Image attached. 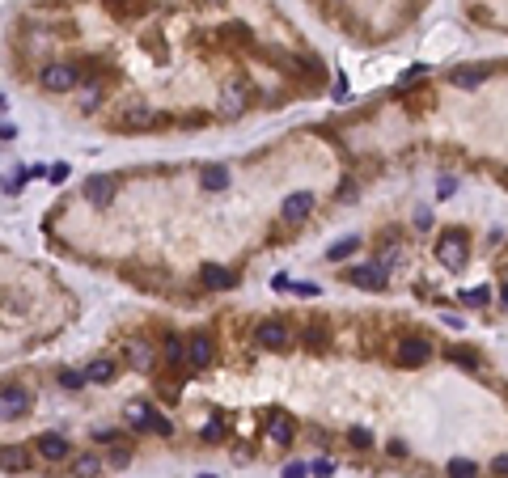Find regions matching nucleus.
I'll return each instance as SVG.
<instances>
[{"label": "nucleus", "instance_id": "f257e3e1", "mask_svg": "<svg viewBox=\"0 0 508 478\" xmlns=\"http://www.w3.org/2000/svg\"><path fill=\"white\" fill-rule=\"evenodd\" d=\"M466 259H470V246H466V237L457 233V229H449L445 237H437V263L445 271H462Z\"/></svg>", "mask_w": 508, "mask_h": 478}, {"label": "nucleus", "instance_id": "f03ea898", "mask_svg": "<svg viewBox=\"0 0 508 478\" xmlns=\"http://www.w3.org/2000/svg\"><path fill=\"white\" fill-rule=\"evenodd\" d=\"M119 128H123V132H149V128H161V110H153V106H144V102H132V106H123V110H119Z\"/></svg>", "mask_w": 508, "mask_h": 478}, {"label": "nucleus", "instance_id": "7ed1b4c3", "mask_svg": "<svg viewBox=\"0 0 508 478\" xmlns=\"http://www.w3.org/2000/svg\"><path fill=\"white\" fill-rule=\"evenodd\" d=\"M343 280L356 284V288H365V292H381L385 284H390V271H385L381 263H356L343 271Z\"/></svg>", "mask_w": 508, "mask_h": 478}, {"label": "nucleus", "instance_id": "20e7f679", "mask_svg": "<svg viewBox=\"0 0 508 478\" xmlns=\"http://www.w3.org/2000/svg\"><path fill=\"white\" fill-rule=\"evenodd\" d=\"M246 106H250V85L241 81V77L225 81V85H221V115H225V119H237Z\"/></svg>", "mask_w": 508, "mask_h": 478}, {"label": "nucleus", "instance_id": "39448f33", "mask_svg": "<svg viewBox=\"0 0 508 478\" xmlns=\"http://www.w3.org/2000/svg\"><path fill=\"white\" fill-rule=\"evenodd\" d=\"M114 195H119V187H114V178H106V174H89L85 187H81V199L93 204V208H110Z\"/></svg>", "mask_w": 508, "mask_h": 478}, {"label": "nucleus", "instance_id": "423d86ee", "mask_svg": "<svg viewBox=\"0 0 508 478\" xmlns=\"http://www.w3.org/2000/svg\"><path fill=\"white\" fill-rule=\"evenodd\" d=\"M38 85L51 89V93H68V89H77V68L72 64H47L38 72Z\"/></svg>", "mask_w": 508, "mask_h": 478}, {"label": "nucleus", "instance_id": "0eeeda50", "mask_svg": "<svg viewBox=\"0 0 508 478\" xmlns=\"http://www.w3.org/2000/svg\"><path fill=\"white\" fill-rule=\"evenodd\" d=\"M432 356V347H428V339H398V347H394V360L402 364V368H420L424 360Z\"/></svg>", "mask_w": 508, "mask_h": 478}, {"label": "nucleus", "instance_id": "6e6552de", "mask_svg": "<svg viewBox=\"0 0 508 478\" xmlns=\"http://www.w3.org/2000/svg\"><path fill=\"white\" fill-rule=\"evenodd\" d=\"M254 339H258L263 347L280 351V347H288L293 331H288V322H280V318H267V322H258V326H254Z\"/></svg>", "mask_w": 508, "mask_h": 478}, {"label": "nucleus", "instance_id": "1a4fd4ad", "mask_svg": "<svg viewBox=\"0 0 508 478\" xmlns=\"http://www.w3.org/2000/svg\"><path fill=\"white\" fill-rule=\"evenodd\" d=\"M313 204H318V199H313L309 191H293L284 199V208H280V216H284V224H301L309 212H313Z\"/></svg>", "mask_w": 508, "mask_h": 478}, {"label": "nucleus", "instance_id": "9d476101", "mask_svg": "<svg viewBox=\"0 0 508 478\" xmlns=\"http://www.w3.org/2000/svg\"><path fill=\"white\" fill-rule=\"evenodd\" d=\"M212 360H216L212 335H191V339H186V364H191V368H208Z\"/></svg>", "mask_w": 508, "mask_h": 478}, {"label": "nucleus", "instance_id": "9b49d317", "mask_svg": "<svg viewBox=\"0 0 508 478\" xmlns=\"http://www.w3.org/2000/svg\"><path fill=\"white\" fill-rule=\"evenodd\" d=\"M30 411V394L21 385H5V394H0V415L5 419H21Z\"/></svg>", "mask_w": 508, "mask_h": 478}, {"label": "nucleus", "instance_id": "f8f14e48", "mask_svg": "<svg viewBox=\"0 0 508 478\" xmlns=\"http://www.w3.org/2000/svg\"><path fill=\"white\" fill-rule=\"evenodd\" d=\"M293 432H297V423L288 419L284 411H276V415L267 419V440H271V444H288V440H293Z\"/></svg>", "mask_w": 508, "mask_h": 478}, {"label": "nucleus", "instance_id": "ddd939ff", "mask_svg": "<svg viewBox=\"0 0 508 478\" xmlns=\"http://www.w3.org/2000/svg\"><path fill=\"white\" fill-rule=\"evenodd\" d=\"M199 280H204V288H233L237 275H233L229 267H221V263H208V267L199 271Z\"/></svg>", "mask_w": 508, "mask_h": 478}, {"label": "nucleus", "instance_id": "4468645a", "mask_svg": "<svg viewBox=\"0 0 508 478\" xmlns=\"http://www.w3.org/2000/svg\"><path fill=\"white\" fill-rule=\"evenodd\" d=\"M199 187L204 191H225L229 187V169L225 165H204L199 169Z\"/></svg>", "mask_w": 508, "mask_h": 478}, {"label": "nucleus", "instance_id": "2eb2a0df", "mask_svg": "<svg viewBox=\"0 0 508 478\" xmlns=\"http://www.w3.org/2000/svg\"><path fill=\"white\" fill-rule=\"evenodd\" d=\"M38 453L47 462H60V457H68V440L56 436V432H47V436H38Z\"/></svg>", "mask_w": 508, "mask_h": 478}, {"label": "nucleus", "instance_id": "dca6fc26", "mask_svg": "<svg viewBox=\"0 0 508 478\" xmlns=\"http://www.w3.org/2000/svg\"><path fill=\"white\" fill-rule=\"evenodd\" d=\"M449 81H453L457 89H474V85L487 81V68H453V72H449Z\"/></svg>", "mask_w": 508, "mask_h": 478}, {"label": "nucleus", "instance_id": "f3484780", "mask_svg": "<svg viewBox=\"0 0 508 478\" xmlns=\"http://www.w3.org/2000/svg\"><path fill=\"white\" fill-rule=\"evenodd\" d=\"M114 372H119V368H114V360H89V364H85V377H89L93 385L114 381Z\"/></svg>", "mask_w": 508, "mask_h": 478}, {"label": "nucleus", "instance_id": "a211bd4d", "mask_svg": "<svg viewBox=\"0 0 508 478\" xmlns=\"http://www.w3.org/2000/svg\"><path fill=\"white\" fill-rule=\"evenodd\" d=\"M356 246H360V237H356V233H352V237H339V241H335V246L326 250V259H330V263H343V259L352 254Z\"/></svg>", "mask_w": 508, "mask_h": 478}, {"label": "nucleus", "instance_id": "6ab92c4d", "mask_svg": "<svg viewBox=\"0 0 508 478\" xmlns=\"http://www.w3.org/2000/svg\"><path fill=\"white\" fill-rule=\"evenodd\" d=\"M165 364H174V368H178V364H186V343H182V339H174V335L165 339Z\"/></svg>", "mask_w": 508, "mask_h": 478}, {"label": "nucleus", "instance_id": "aec40b11", "mask_svg": "<svg viewBox=\"0 0 508 478\" xmlns=\"http://www.w3.org/2000/svg\"><path fill=\"white\" fill-rule=\"evenodd\" d=\"M449 478H479V466L470 457H453L449 462Z\"/></svg>", "mask_w": 508, "mask_h": 478}, {"label": "nucleus", "instance_id": "412c9836", "mask_svg": "<svg viewBox=\"0 0 508 478\" xmlns=\"http://www.w3.org/2000/svg\"><path fill=\"white\" fill-rule=\"evenodd\" d=\"M149 415H153L149 402H132V407H128V423L132 427H149Z\"/></svg>", "mask_w": 508, "mask_h": 478}, {"label": "nucleus", "instance_id": "4be33fe9", "mask_svg": "<svg viewBox=\"0 0 508 478\" xmlns=\"http://www.w3.org/2000/svg\"><path fill=\"white\" fill-rule=\"evenodd\" d=\"M128 351H132V364H136V368H149V364H153V351L144 347L140 339H132V347H128Z\"/></svg>", "mask_w": 508, "mask_h": 478}, {"label": "nucleus", "instance_id": "5701e85b", "mask_svg": "<svg viewBox=\"0 0 508 478\" xmlns=\"http://www.w3.org/2000/svg\"><path fill=\"white\" fill-rule=\"evenodd\" d=\"M0 462H5V470L13 474V470H21V466H26V453H21V449H13V444H9L5 453H0Z\"/></svg>", "mask_w": 508, "mask_h": 478}, {"label": "nucleus", "instance_id": "b1692460", "mask_svg": "<svg viewBox=\"0 0 508 478\" xmlns=\"http://www.w3.org/2000/svg\"><path fill=\"white\" fill-rule=\"evenodd\" d=\"M98 102H102V89H98V85H89L85 97H81V115H93V110H98Z\"/></svg>", "mask_w": 508, "mask_h": 478}, {"label": "nucleus", "instance_id": "393cba45", "mask_svg": "<svg viewBox=\"0 0 508 478\" xmlns=\"http://www.w3.org/2000/svg\"><path fill=\"white\" fill-rule=\"evenodd\" d=\"M149 427H153L157 436H174V423H169V419H165L161 411H153V415H149Z\"/></svg>", "mask_w": 508, "mask_h": 478}, {"label": "nucleus", "instance_id": "a878e982", "mask_svg": "<svg viewBox=\"0 0 508 478\" xmlns=\"http://www.w3.org/2000/svg\"><path fill=\"white\" fill-rule=\"evenodd\" d=\"M309 474H313V470H309L305 462H288V466L280 470V478H309Z\"/></svg>", "mask_w": 508, "mask_h": 478}, {"label": "nucleus", "instance_id": "bb28decb", "mask_svg": "<svg viewBox=\"0 0 508 478\" xmlns=\"http://www.w3.org/2000/svg\"><path fill=\"white\" fill-rule=\"evenodd\" d=\"M449 360H453V364H466V368H479V356H474V351H457V347H449Z\"/></svg>", "mask_w": 508, "mask_h": 478}, {"label": "nucleus", "instance_id": "cd10ccee", "mask_svg": "<svg viewBox=\"0 0 508 478\" xmlns=\"http://www.w3.org/2000/svg\"><path fill=\"white\" fill-rule=\"evenodd\" d=\"M487 296H492V288H466L457 300H466V305H479V300H487Z\"/></svg>", "mask_w": 508, "mask_h": 478}, {"label": "nucleus", "instance_id": "c85d7f7f", "mask_svg": "<svg viewBox=\"0 0 508 478\" xmlns=\"http://www.w3.org/2000/svg\"><path fill=\"white\" fill-rule=\"evenodd\" d=\"M85 381H89L85 372H64V377H60V385H64V390H81Z\"/></svg>", "mask_w": 508, "mask_h": 478}, {"label": "nucleus", "instance_id": "c756f323", "mask_svg": "<svg viewBox=\"0 0 508 478\" xmlns=\"http://www.w3.org/2000/svg\"><path fill=\"white\" fill-rule=\"evenodd\" d=\"M98 470H102V462H98V457H81V462H77V474H81V478L98 474Z\"/></svg>", "mask_w": 508, "mask_h": 478}, {"label": "nucleus", "instance_id": "7c9ffc66", "mask_svg": "<svg viewBox=\"0 0 508 478\" xmlns=\"http://www.w3.org/2000/svg\"><path fill=\"white\" fill-rule=\"evenodd\" d=\"M348 440H352L356 449H369V444H373V436H369V427H352V436H348Z\"/></svg>", "mask_w": 508, "mask_h": 478}, {"label": "nucleus", "instance_id": "2f4dec72", "mask_svg": "<svg viewBox=\"0 0 508 478\" xmlns=\"http://www.w3.org/2000/svg\"><path fill=\"white\" fill-rule=\"evenodd\" d=\"M309 470L318 474V478H326V474H335V462H330V457H318V462H313Z\"/></svg>", "mask_w": 508, "mask_h": 478}, {"label": "nucleus", "instance_id": "473e14b6", "mask_svg": "<svg viewBox=\"0 0 508 478\" xmlns=\"http://www.w3.org/2000/svg\"><path fill=\"white\" fill-rule=\"evenodd\" d=\"M64 178H68V165L64 161H56L51 169H47V182H64Z\"/></svg>", "mask_w": 508, "mask_h": 478}, {"label": "nucleus", "instance_id": "72a5a7b5", "mask_svg": "<svg viewBox=\"0 0 508 478\" xmlns=\"http://www.w3.org/2000/svg\"><path fill=\"white\" fill-rule=\"evenodd\" d=\"M322 339H326V335L318 331V326H309V331H305V343H309L313 351H318V347H322Z\"/></svg>", "mask_w": 508, "mask_h": 478}, {"label": "nucleus", "instance_id": "f704fd0d", "mask_svg": "<svg viewBox=\"0 0 508 478\" xmlns=\"http://www.w3.org/2000/svg\"><path fill=\"white\" fill-rule=\"evenodd\" d=\"M216 436H221V419H212V423L204 427V440H208V444H216Z\"/></svg>", "mask_w": 508, "mask_h": 478}, {"label": "nucleus", "instance_id": "c9c22d12", "mask_svg": "<svg viewBox=\"0 0 508 478\" xmlns=\"http://www.w3.org/2000/svg\"><path fill=\"white\" fill-rule=\"evenodd\" d=\"M288 292H297V296H318V288H313V284H288Z\"/></svg>", "mask_w": 508, "mask_h": 478}, {"label": "nucleus", "instance_id": "e433bc0d", "mask_svg": "<svg viewBox=\"0 0 508 478\" xmlns=\"http://www.w3.org/2000/svg\"><path fill=\"white\" fill-rule=\"evenodd\" d=\"M415 224H420V229H432V212L420 208V212H415Z\"/></svg>", "mask_w": 508, "mask_h": 478}, {"label": "nucleus", "instance_id": "4c0bfd02", "mask_svg": "<svg viewBox=\"0 0 508 478\" xmlns=\"http://www.w3.org/2000/svg\"><path fill=\"white\" fill-rule=\"evenodd\" d=\"M424 72H428L424 64H411V68H407V77H402V81H420V77H424Z\"/></svg>", "mask_w": 508, "mask_h": 478}, {"label": "nucleus", "instance_id": "58836bf2", "mask_svg": "<svg viewBox=\"0 0 508 478\" xmlns=\"http://www.w3.org/2000/svg\"><path fill=\"white\" fill-rule=\"evenodd\" d=\"M492 470H496V474H504V478H508V453H504V457H496V462H492Z\"/></svg>", "mask_w": 508, "mask_h": 478}, {"label": "nucleus", "instance_id": "ea45409f", "mask_svg": "<svg viewBox=\"0 0 508 478\" xmlns=\"http://www.w3.org/2000/svg\"><path fill=\"white\" fill-rule=\"evenodd\" d=\"M437 191H441V195H453V191H457V182H453V178H441V182H437Z\"/></svg>", "mask_w": 508, "mask_h": 478}, {"label": "nucleus", "instance_id": "a19ab883", "mask_svg": "<svg viewBox=\"0 0 508 478\" xmlns=\"http://www.w3.org/2000/svg\"><path fill=\"white\" fill-rule=\"evenodd\" d=\"M500 300H504V305H508V280L500 284Z\"/></svg>", "mask_w": 508, "mask_h": 478}, {"label": "nucleus", "instance_id": "79ce46f5", "mask_svg": "<svg viewBox=\"0 0 508 478\" xmlns=\"http://www.w3.org/2000/svg\"><path fill=\"white\" fill-rule=\"evenodd\" d=\"M114 5H119V0H114Z\"/></svg>", "mask_w": 508, "mask_h": 478}]
</instances>
